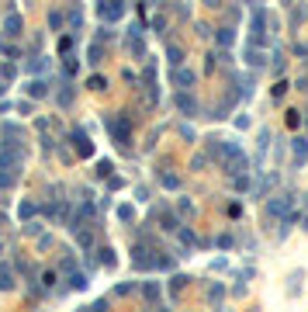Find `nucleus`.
Returning <instances> with one entry per match:
<instances>
[{
    "mask_svg": "<svg viewBox=\"0 0 308 312\" xmlns=\"http://www.w3.org/2000/svg\"><path fill=\"white\" fill-rule=\"evenodd\" d=\"M284 94H287V84H277V87H274V97H277V101H281V97H284Z\"/></svg>",
    "mask_w": 308,
    "mask_h": 312,
    "instance_id": "18",
    "label": "nucleus"
},
{
    "mask_svg": "<svg viewBox=\"0 0 308 312\" xmlns=\"http://www.w3.org/2000/svg\"><path fill=\"white\" fill-rule=\"evenodd\" d=\"M267 212H270V215H284V212H287V198H277V201H270V205H267Z\"/></svg>",
    "mask_w": 308,
    "mask_h": 312,
    "instance_id": "10",
    "label": "nucleus"
},
{
    "mask_svg": "<svg viewBox=\"0 0 308 312\" xmlns=\"http://www.w3.org/2000/svg\"><path fill=\"white\" fill-rule=\"evenodd\" d=\"M73 139H76V146H80V153H83V156H90V153H94V146L87 142V135H83V132H73Z\"/></svg>",
    "mask_w": 308,
    "mask_h": 312,
    "instance_id": "9",
    "label": "nucleus"
},
{
    "mask_svg": "<svg viewBox=\"0 0 308 312\" xmlns=\"http://www.w3.org/2000/svg\"><path fill=\"white\" fill-rule=\"evenodd\" d=\"M145 298L156 302V298H160V288H156V285H145Z\"/></svg>",
    "mask_w": 308,
    "mask_h": 312,
    "instance_id": "14",
    "label": "nucleus"
},
{
    "mask_svg": "<svg viewBox=\"0 0 308 312\" xmlns=\"http://www.w3.org/2000/svg\"><path fill=\"white\" fill-rule=\"evenodd\" d=\"M287 125H291V129L301 125V114H298V111H287Z\"/></svg>",
    "mask_w": 308,
    "mask_h": 312,
    "instance_id": "15",
    "label": "nucleus"
},
{
    "mask_svg": "<svg viewBox=\"0 0 308 312\" xmlns=\"http://www.w3.org/2000/svg\"><path fill=\"white\" fill-rule=\"evenodd\" d=\"M18 24H21L18 18H7V35H18Z\"/></svg>",
    "mask_w": 308,
    "mask_h": 312,
    "instance_id": "17",
    "label": "nucleus"
},
{
    "mask_svg": "<svg viewBox=\"0 0 308 312\" xmlns=\"http://www.w3.org/2000/svg\"><path fill=\"white\" fill-rule=\"evenodd\" d=\"M301 160H308V135L294 139V163H301Z\"/></svg>",
    "mask_w": 308,
    "mask_h": 312,
    "instance_id": "4",
    "label": "nucleus"
},
{
    "mask_svg": "<svg viewBox=\"0 0 308 312\" xmlns=\"http://www.w3.org/2000/svg\"><path fill=\"white\" fill-rule=\"evenodd\" d=\"M163 187H180V180L173 174H163Z\"/></svg>",
    "mask_w": 308,
    "mask_h": 312,
    "instance_id": "16",
    "label": "nucleus"
},
{
    "mask_svg": "<svg viewBox=\"0 0 308 312\" xmlns=\"http://www.w3.org/2000/svg\"><path fill=\"white\" fill-rule=\"evenodd\" d=\"M125 14V4L122 0H101V18L104 21H118Z\"/></svg>",
    "mask_w": 308,
    "mask_h": 312,
    "instance_id": "3",
    "label": "nucleus"
},
{
    "mask_svg": "<svg viewBox=\"0 0 308 312\" xmlns=\"http://www.w3.org/2000/svg\"><path fill=\"white\" fill-rule=\"evenodd\" d=\"M305 229H308V215H305Z\"/></svg>",
    "mask_w": 308,
    "mask_h": 312,
    "instance_id": "20",
    "label": "nucleus"
},
{
    "mask_svg": "<svg viewBox=\"0 0 308 312\" xmlns=\"http://www.w3.org/2000/svg\"><path fill=\"white\" fill-rule=\"evenodd\" d=\"M246 63H249V66H256V69H260V66H267V56L260 52V45L246 49Z\"/></svg>",
    "mask_w": 308,
    "mask_h": 312,
    "instance_id": "5",
    "label": "nucleus"
},
{
    "mask_svg": "<svg viewBox=\"0 0 308 312\" xmlns=\"http://www.w3.org/2000/svg\"><path fill=\"white\" fill-rule=\"evenodd\" d=\"M177 104H180V111H184V114H198V101L190 97V94H180V97H177Z\"/></svg>",
    "mask_w": 308,
    "mask_h": 312,
    "instance_id": "6",
    "label": "nucleus"
},
{
    "mask_svg": "<svg viewBox=\"0 0 308 312\" xmlns=\"http://www.w3.org/2000/svg\"><path fill=\"white\" fill-rule=\"evenodd\" d=\"M107 132L118 139V146H128V122L125 118H107Z\"/></svg>",
    "mask_w": 308,
    "mask_h": 312,
    "instance_id": "2",
    "label": "nucleus"
},
{
    "mask_svg": "<svg viewBox=\"0 0 308 312\" xmlns=\"http://www.w3.org/2000/svg\"><path fill=\"white\" fill-rule=\"evenodd\" d=\"M101 260H104V264L111 267V264H114V253H111V250H101Z\"/></svg>",
    "mask_w": 308,
    "mask_h": 312,
    "instance_id": "19",
    "label": "nucleus"
},
{
    "mask_svg": "<svg viewBox=\"0 0 308 312\" xmlns=\"http://www.w3.org/2000/svg\"><path fill=\"white\" fill-rule=\"evenodd\" d=\"M173 80H177V87H190V84H194V73H190V69H180V66H177V76H173Z\"/></svg>",
    "mask_w": 308,
    "mask_h": 312,
    "instance_id": "8",
    "label": "nucleus"
},
{
    "mask_svg": "<svg viewBox=\"0 0 308 312\" xmlns=\"http://www.w3.org/2000/svg\"><path fill=\"white\" fill-rule=\"evenodd\" d=\"M267 28H270V14L256 11L253 14V24H249V42L253 45H267Z\"/></svg>",
    "mask_w": 308,
    "mask_h": 312,
    "instance_id": "1",
    "label": "nucleus"
},
{
    "mask_svg": "<svg viewBox=\"0 0 308 312\" xmlns=\"http://www.w3.org/2000/svg\"><path fill=\"white\" fill-rule=\"evenodd\" d=\"M232 38H236V35H232V28H222V31H218V45H222V49H228V45H232Z\"/></svg>",
    "mask_w": 308,
    "mask_h": 312,
    "instance_id": "11",
    "label": "nucleus"
},
{
    "mask_svg": "<svg viewBox=\"0 0 308 312\" xmlns=\"http://www.w3.org/2000/svg\"><path fill=\"white\" fill-rule=\"evenodd\" d=\"M69 285H73V288H87V274H73Z\"/></svg>",
    "mask_w": 308,
    "mask_h": 312,
    "instance_id": "13",
    "label": "nucleus"
},
{
    "mask_svg": "<svg viewBox=\"0 0 308 312\" xmlns=\"http://www.w3.org/2000/svg\"><path fill=\"white\" fill-rule=\"evenodd\" d=\"M152 264H156V260L149 257V250L145 246H135V267H152Z\"/></svg>",
    "mask_w": 308,
    "mask_h": 312,
    "instance_id": "7",
    "label": "nucleus"
},
{
    "mask_svg": "<svg viewBox=\"0 0 308 312\" xmlns=\"http://www.w3.org/2000/svg\"><path fill=\"white\" fill-rule=\"evenodd\" d=\"M166 59H170V66H180V63H184V52H180L177 45H170V49H166Z\"/></svg>",
    "mask_w": 308,
    "mask_h": 312,
    "instance_id": "12",
    "label": "nucleus"
}]
</instances>
